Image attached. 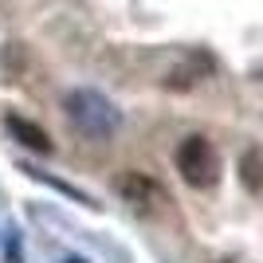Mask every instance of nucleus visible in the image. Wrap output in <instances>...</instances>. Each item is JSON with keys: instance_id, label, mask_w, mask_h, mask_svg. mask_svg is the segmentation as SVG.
I'll return each mask as SVG.
<instances>
[{"instance_id": "39448f33", "label": "nucleus", "mask_w": 263, "mask_h": 263, "mask_svg": "<svg viewBox=\"0 0 263 263\" xmlns=\"http://www.w3.org/2000/svg\"><path fill=\"white\" fill-rule=\"evenodd\" d=\"M28 177H35V181H44V185H51V189H59L63 197H71V200H79V204H90V197L87 193H79L75 185H63V181H55V177H47L44 169H28Z\"/></svg>"}, {"instance_id": "423d86ee", "label": "nucleus", "mask_w": 263, "mask_h": 263, "mask_svg": "<svg viewBox=\"0 0 263 263\" xmlns=\"http://www.w3.org/2000/svg\"><path fill=\"white\" fill-rule=\"evenodd\" d=\"M243 185H248V189H259L263 185V169H259V157H255V154L243 157Z\"/></svg>"}, {"instance_id": "f03ea898", "label": "nucleus", "mask_w": 263, "mask_h": 263, "mask_svg": "<svg viewBox=\"0 0 263 263\" xmlns=\"http://www.w3.org/2000/svg\"><path fill=\"white\" fill-rule=\"evenodd\" d=\"M67 118L75 122L87 138H106V134L118 130V110L110 106L102 95H95V90L67 95Z\"/></svg>"}, {"instance_id": "0eeeda50", "label": "nucleus", "mask_w": 263, "mask_h": 263, "mask_svg": "<svg viewBox=\"0 0 263 263\" xmlns=\"http://www.w3.org/2000/svg\"><path fill=\"white\" fill-rule=\"evenodd\" d=\"M63 263H87V259H79V255H67V259Z\"/></svg>"}, {"instance_id": "20e7f679", "label": "nucleus", "mask_w": 263, "mask_h": 263, "mask_svg": "<svg viewBox=\"0 0 263 263\" xmlns=\"http://www.w3.org/2000/svg\"><path fill=\"white\" fill-rule=\"evenodd\" d=\"M118 193L126 200H134V204H145V200H154V197H161V189L149 181V177H142V173H126L118 181Z\"/></svg>"}, {"instance_id": "f257e3e1", "label": "nucleus", "mask_w": 263, "mask_h": 263, "mask_svg": "<svg viewBox=\"0 0 263 263\" xmlns=\"http://www.w3.org/2000/svg\"><path fill=\"white\" fill-rule=\"evenodd\" d=\"M177 173L185 177L193 189H212L220 181V157H216L209 138L193 134V138H185V142L177 145Z\"/></svg>"}, {"instance_id": "7ed1b4c3", "label": "nucleus", "mask_w": 263, "mask_h": 263, "mask_svg": "<svg viewBox=\"0 0 263 263\" xmlns=\"http://www.w3.org/2000/svg\"><path fill=\"white\" fill-rule=\"evenodd\" d=\"M8 134H12L20 145L35 149V154H51V138H47L40 126H32L28 118H20V114H8Z\"/></svg>"}]
</instances>
